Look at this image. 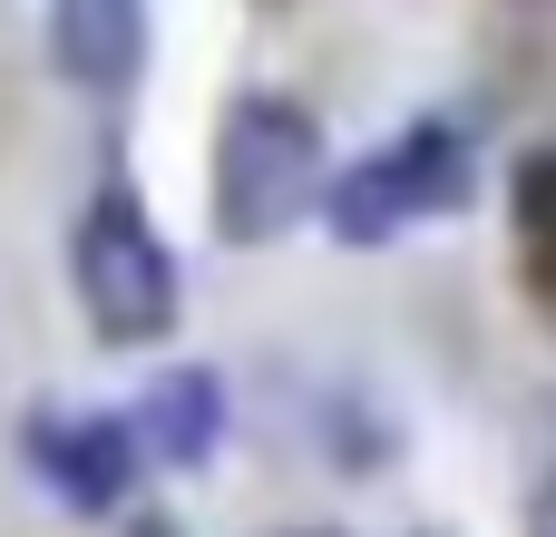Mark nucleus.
<instances>
[{
  "mask_svg": "<svg viewBox=\"0 0 556 537\" xmlns=\"http://www.w3.org/2000/svg\"><path fill=\"white\" fill-rule=\"evenodd\" d=\"M323 176H332V157H323L313 108H293V98H274V88L235 98L225 127H215V235L244 245V254H254V245H283V235L313 215Z\"/></svg>",
  "mask_w": 556,
  "mask_h": 537,
  "instance_id": "nucleus-1",
  "label": "nucleus"
},
{
  "mask_svg": "<svg viewBox=\"0 0 556 537\" xmlns=\"http://www.w3.org/2000/svg\"><path fill=\"white\" fill-rule=\"evenodd\" d=\"M68 274H78V303H88L98 342H166L176 333V254H166L137 186L88 196V215L68 235Z\"/></svg>",
  "mask_w": 556,
  "mask_h": 537,
  "instance_id": "nucleus-2",
  "label": "nucleus"
},
{
  "mask_svg": "<svg viewBox=\"0 0 556 537\" xmlns=\"http://www.w3.org/2000/svg\"><path fill=\"white\" fill-rule=\"evenodd\" d=\"M20 450L49 479V499L78 509V519H117L127 489H137V430L108 421V411H39L20 430Z\"/></svg>",
  "mask_w": 556,
  "mask_h": 537,
  "instance_id": "nucleus-3",
  "label": "nucleus"
},
{
  "mask_svg": "<svg viewBox=\"0 0 556 537\" xmlns=\"http://www.w3.org/2000/svg\"><path fill=\"white\" fill-rule=\"evenodd\" d=\"M127 430H137V460H156V470H205L215 440H225V372H205V362L156 372V382L137 391V411H127Z\"/></svg>",
  "mask_w": 556,
  "mask_h": 537,
  "instance_id": "nucleus-4",
  "label": "nucleus"
},
{
  "mask_svg": "<svg viewBox=\"0 0 556 537\" xmlns=\"http://www.w3.org/2000/svg\"><path fill=\"white\" fill-rule=\"evenodd\" d=\"M49 59L68 88L117 98L147 59V0H49Z\"/></svg>",
  "mask_w": 556,
  "mask_h": 537,
  "instance_id": "nucleus-5",
  "label": "nucleus"
},
{
  "mask_svg": "<svg viewBox=\"0 0 556 537\" xmlns=\"http://www.w3.org/2000/svg\"><path fill=\"white\" fill-rule=\"evenodd\" d=\"M381 166H391V196H401V215H459V205L479 196V157H469V137H459L450 117H420V127H401V137L381 147Z\"/></svg>",
  "mask_w": 556,
  "mask_h": 537,
  "instance_id": "nucleus-6",
  "label": "nucleus"
},
{
  "mask_svg": "<svg viewBox=\"0 0 556 537\" xmlns=\"http://www.w3.org/2000/svg\"><path fill=\"white\" fill-rule=\"evenodd\" d=\"M313 215L332 225V245H352V254H381L410 215H401V196H391V166H381V147L371 157H352V166H332L323 176V196H313Z\"/></svg>",
  "mask_w": 556,
  "mask_h": 537,
  "instance_id": "nucleus-7",
  "label": "nucleus"
},
{
  "mask_svg": "<svg viewBox=\"0 0 556 537\" xmlns=\"http://www.w3.org/2000/svg\"><path fill=\"white\" fill-rule=\"evenodd\" d=\"M518 245H528V284L556 294V147L518 157Z\"/></svg>",
  "mask_w": 556,
  "mask_h": 537,
  "instance_id": "nucleus-8",
  "label": "nucleus"
},
{
  "mask_svg": "<svg viewBox=\"0 0 556 537\" xmlns=\"http://www.w3.org/2000/svg\"><path fill=\"white\" fill-rule=\"evenodd\" d=\"M528 537H556V470L538 479V499H528Z\"/></svg>",
  "mask_w": 556,
  "mask_h": 537,
  "instance_id": "nucleus-9",
  "label": "nucleus"
},
{
  "mask_svg": "<svg viewBox=\"0 0 556 537\" xmlns=\"http://www.w3.org/2000/svg\"><path fill=\"white\" fill-rule=\"evenodd\" d=\"M303 537H342V528H303Z\"/></svg>",
  "mask_w": 556,
  "mask_h": 537,
  "instance_id": "nucleus-10",
  "label": "nucleus"
},
{
  "mask_svg": "<svg viewBox=\"0 0 556 537\" xmlns=\"http://www.w3.org/2000/svg\"><path fill=\"white\" fill-rule=\"evenodd\" d=\"M420 537H430V528H420Z\"/></svg>",
  "mask_w": 556,
  "mask_h": 537,
  "instance_id": "nucleus-11",
  "label": "nucleus"
}]
</instances>
